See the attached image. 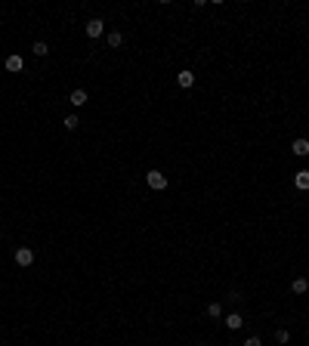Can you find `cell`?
<instances>
[{
	"mask_svg": "<svg viewBox=\"0 0 309 346\" xmlns=\"http://www.w3.org/2000/svg\"><path fill=\"white\" fill-rule=\"evenodd\" d=\"M31 53H34V56H47V53H49L47 40H34V44H31Z\"/></svg>",
	"mask_w": 309,
	"mask_h": 346,
	"instance_id": "cell-12",
	"label": "cell"
},
{
	"mask_svg": "<svg viewBox=\"0 0 309 346\" xmlns=\"http://www.w3.org/2000/svg\"><path fill=\"white\" fill-rule=\"evenodd\" d=\"M294 185L300 192H309V170H297L294 173Z\"/></svg>",
	"mask_w": 309,
	"mask_h": 346,
	"instance_id": "cell-7",
	"label": "cell"
},
{
	"mask_svg": "<svg viewBox=\"0 0 309 346\" xmlns=\"http://www.w3.org/2000/svg\"><path fill=\"white\" fill-rule=\"evenodd\" d=\"M146 182H148V189H155V192H164L167 189V176L161 170H148L146 173Z\"/></svg>",
	"mask_w": 309,
	"mask_h": 346,
	"instance_id": "cell-1",
	"label": "cell"
},
{
	"mask_svg": "<svg viewBox=\"0 0 309 346\" xmlns=\"http://www.w3.org/2000/svg\"><path fill=\"white\" fill-rule=\"evenodd\" d=\"M241 346H263V340H260V337H247V340L241 343Z\"/></svg>",
	"mask_w": 309,
	"mask_h": 346,
	"instance_id": "cell-16",
	"label": "cell"
},
{
	"mask_svg": "<svg viewBox=\"0 0 309 346\" xmlns=\"http://www.w3.org/2000/svg\"><path fill=\"white\" fill-rule=\"evenodd\" d=\"M306 297H309V291H306Z\"/></svg>",
	"mask_w": 309,
	"mask_h": 346,
	"instance_id": "cell-17",
	"label": "cell"
},
{
	"mask_svg": "<svg viewBox=\"0 0 309 346\" xmlns=\"http://www.w3.org/2000/svg\"><path fill=\"white\" fill-rule=\"evenodd\" d=\"M177 83H179L182 90H189L192 83H195V74H192V71H179V74H177Z\"/></svg>",
	"mask_w": 309,
	"mask_h": 346,
	"instance_id": "cell-8",
	"label": "cell"
},
{
	"mask_svg": "<svg viewBox=\"0 0 309 346\" xmlns=\"http://www.w3.org/2000/svg\"><path fill=\"white\" fill-rule=\"evenodd\" d=\"M121 44H124V34H121V31H108V47L118 49Z\"/></svg>",
	"mask_w": 309,
	"mask_h": 346,
	"instance_id": "cell-13",
	"label": "cell"
},
{
	"mask_svg": "<svg viewBox=\"0 0 309 346\" xmlns=\"http://www.w3.org/2000/svg\"><path fill=\"white\" fill-rule=\"evenodd\" d=\"M275 340H278V343H288V340H291V331H288V328H278V331H275Z\"/></svg>",
	"mask_w": 309,
	"mask_h": 346,
	"instance_id": "cell-15",
	"label": "cell"
},
{
	"mask_svg": "<svg viewBox=\"0 0 309 346\" xmlns=\"http://www.w3.org/2000/svg\"><path fill=\"white\" fill-rule=\"evenodd\" d=\"M223 322H226V328H229V331H238V328H244V318H241L238 312H229V315L223 318Z\"/></svg>",
	"mask_w": 309,
	"mask_h": 346,
	"instance_id": "cell-6",
	"label": "cell"
},
{
	"mask_svg": "<svg viewBox=\"0 0 309 346\" xmlns=\"http://www.w3.org/2000/svg\"><path fill=\"white\" fill-rule=\"evenodd\" d=\"M31 263H34V250H31V247H19V250H16V266L28 269Z\"/></svg>",
	"mask_w": 309,
	"mask_h": 346,
	"instance_id": "cell-2",
	"label": "cell"
},
{
	"mask_svg": "<svg viewBox=\"0 0 309 346\" xmlns=\"http://www.w3.org/2000/svg\"><path fill=\"white\" fill-rule=\"evenodd\" d=\"M87 99H90V96H87V90H81V87L68 93V102H71L74 108H83V105H87Z\"/></svg>",
	"mask_w": 309,
	"mask_h": 346,
	"instance_id": "cell-5",
	"label": "cell"
},
{
	"mask_svg": "<svg viewBox=\"0 0 309 346\" xmlns=\"http://www.w3.org/2000/svg\"><path fill=\"white\" fill-rule=\"evenodd\" d=\"M22 65H25V62H22V56H16V53H13V56H6V71H22Z\"/></svg>",
	"mask_w": 309,
	"mask_h": 346,
	"instance_id": "cell-9",
	"label": "cell"
},
{
	"mask_svg": "<svg viewBox=\"0 0 309 346\" xmlns=\"http://www.w3.org/2000/svg\"><path fill=\"white\" fill-rule=\"evenodd\" d=\"M62 127H65V130H78V127H81V117H78V115H65Z\"/></svg>",
	"mask_w": 309,
	"mask_h": 346,
	"instance_id": "cell-11",
	"label": "cell"
},
{
	"mask_svg": "<svg viewBox=\"0 0 309 346\" xmlns=\"http://www.w3.org/2000/svg\"><path fill=\"white\" fill-rule=\"evenodd\" d=\"M207 318H223V303H211L207 306Z\"/></svg>",
	"mask_w": 309,
	"mask_h": 346,
	"instance_id": "cell-14",
	"label": "cell"
},
{
	"mask_svg": "<svg viewBox=\"0 0 309 346\" xmlns=\"http://www.w3.org/2000/svg\"><path fill=\"white\" fill-rule=\"evenodd\" d=\"M291 151H294L297 158H306L309 155V139L306 136H297L294 142H291Z\"/></svg>",
	"mask_w": 309,
	"mask_h": 346,
	"instance_id": "cell-4",
	"label": "cell"
},
{
	"mask_svg": "<svg viewBox=\"0 0 309 346\" xmlns=\"http://www.w3.org/2000/svg\"><path fill=\"white\" fill-rule=\"evenodd\" d=\"M83 31H87V37H93V40H96V37H102V34H105V22H102V19H90Z\"/></svg>",
	"mask_w": 309,
	"mask_h": 346,
	"instance_id": "cell-3",
	"label": "cell"
},
{
	"mask_svg": "<svg viewBox=\"0 0 309 346\" xmlns=\"http://www.w3.org/2000/svg\"><path fill=\"white\" fill-rule=\"evenodd\" d=\"M291 291H294V294H306V291H309V281L300 275V278H294V281H291Z\"/></svg>",
	"mask_w": 309,
	"mask_h": 346,
	"instance_id": "cell-10",
	"label": "cell"
}]
</instances>
